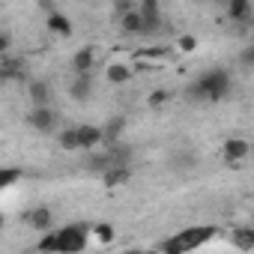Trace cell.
I'll return each instance as SVG.
<instances>
[{"mask_svg": "<svg viewBox=\"0 0 254 254\" xmlns=\"http://www.w3.org/2000/svg\"><path fill=\"white\" fill-rule=\"evenodd\" d=\"M87 242H90L87 224H66L60 230L45 233V239H39V251L42 254H78L87 248Z\"/></svg>", "mask_w": 254, "mask_h": 254, "instance_id": "cell-1", "label": "cell"}, {"mask_svg": "<svg viewBox=\"0 0 254 254\" xmlns=\"http://www.w3.org/2000/svg\"><path fill=\"white\" fill-rule=\"evenodd\" d=\"M212 236H215V227H212V224H194V227H186V230H180L177 236L165 239V242L159 245V251H162V254H189V251L206 245Z\"/></svg>", "mask_w": 254, "mask_h": 254, "instance_id": "cell-2", "label": "cell"}, {"mask_svg": "<svg viewBox=\"0 0 254 254\" xmlns=\"http://www.w3.org/2000/svg\"><path fill=\"white\" fill-rule=\"evenodd\" d=\"M227 90H230V75H227L224 69H209V72H203V75L189 87V96L206 99V102H218V99L227 96Z\"/></svg>", "mask_w": 254, "mask_h": 254, "instance_id": "cell-3", "label": "cell"}, {"mask_svg": "<svg viewBox=\"0 0 254 254\" xmlns=\"http://www.w3.org/2000/svg\"><path fill=\"white\" fill-rule=\"evenodd\" d=\"M27 123L33 126L36 132H54V126H57V114L51 111V105L48 108H33L30 114H27Z\"/></svg>", "mask_w": 254, "mask_h": 254, "instance_id": "cell-4", "label": "cell"}, {"mask_svg": "<svg viewBox=\"0 0 254 254\" xmlns=\"http://www.w3.org/2000/svg\"><path fill=\"white\" fill-rule=\"evenodd\" d=\"M78 132V150H96L105 144V132L99 126H75Z\"/></svg>", "mask_w": 254, "mask_h": 254, "instance_id": "cell-5", "label": "cell"}, {"mask_svg": "<svg viewBox=\"0 0 254 254\" xmlns=\"http://www.w3.org/2000/svg\"><path fill=\"white\" fill-rule=\"evenodd\" d=\"M24 221H27L33 230H39V233H51L54 215H51L48 206H36V209H27V212H24Z\"/></svg>", "mask_w": 254, "mask_h": 254, "instance_id": "cell-6", "label": "cell"}, {"mask_svg": "<svg viewBox=\"0 0 254 254\" xmlns=\"http://www.w3.org/2000/svg\"><path fill=\"white\" fill-rule=\"evenodd\" d=\"M138 12H141V18H144V36L159 33V30H162V9H159V3L147 0V3H144Z\"/></svg>", "mask_w": 254, "mask_h": 254, "instance_id": "cell-7", "label": "cell"}, {"mask_svg": "<svg viewBox=\"0 0 254 254\" xmlns=\"http://www.w3.org/2000/svg\"><path fill=\"white\" fill-rule=\"evenodd\" d=\"M96 66V51L93 48H81L75 57H72V72L75 75H90Z\"/></svg>", "mask_w": 254, "mask_h": 254, "instance_id": "cell-8", "label": "cell"}, {"mask_svg": "<svg viewBox=\"0 0 254 254\" xmlns=\"http://www.w3.org/2000/svg\"><path fill=\"white\" fill-rule=\"evenodd\" d=\"M90 93H93V75H72V81H69V96L78 99V102H84Z\"/></svg>", "mask_w": 254, "mask_h": 254, "instance_id": "cell-9", "label": "cell"}, {"mask_svg": "<svg viewBox=\"0 0 254 254\" xmlns=\"http://www.w3.org/2000/svg\"><path fill=\"white\" fill-rule=\"evenodd\" d=\"M27 96H30L33 108H48V102H51V87H48V81H30Z\"/></svg>", "mask_w": 254, "mask_h": 254, "instance_id": "cell-10", "label": "cell"}, {"mask_svg": "<svg viewBox=\"0 0 254 254\" xmlns=\"http://www.w3.org/2000/svg\"><path fill=\"white\" fill-rule=\"evenodd\" d=\"M248 141H242V138H230L227 144H224V159L233 165V162H242L245 156H248Z\"/></svg>", "mask_w": 254, "mask_h": 254, "instance_id": "cell-11", "label": "cell"}, {"mask_svg": "<svg viewBox=\"0 0 254 254\" xmlns=\"http://www.w3.org/2000/svg\"><path fill=\"white\" fill-rule=\"evenodd\" d=\"M0 72H3L6 81L24 78V75H27V63H24V60H15V57H3V66H0Z\"/></svg>", "mask_w": 254, "mask_h": 254, "instance_id": "cell-12", "label": "cell"}, {"mask_svg": "<svg viewBox=\"0 0 254 254\" xmlns=\"http://www.w3.org/2000/svg\"><path fill=\"white\" fill-rule=\"evenodd\" d=\"M120 27L129 33V36H144V18H141V12L135 9V12H129V15H123V18H120Z\"/></svg>", "mask_w": 254, "mask_h": 254, "instance_id": "cell-13", "label": "cell"}, {"mask_svg": "<svg viewBox=\"0 0 254 254\" xmlns=\"http://www.w3.org/2000/svg\"><path fill=\"white\" fill-rule=\"evenodd\" d=\"M230 242H233L239 251H251V248H254V227H236L233 236H230Z\"/></svg>", "mask_w": 254, "mask_h": 254, "instance_id": "cell-14", "label": "cell"}, {"mask_svg": "<svg viewBox=\"0 0 254 254\" xmlns=\"http://www.w3.org/2000/svg\"><path fill=\"white\" fill-rule=\"evenodd\" d=\"M123 129H126V123H123V117H114L108 126H105V147H114V144H120V135H123Z\"/></svg>", "mask_w": 254, "mask_h": 254, "instance_id": "cell-15", "label": "cell"}, {"mask_svg": "<svg viewBox=\"0 0 254 254\" xmlns=\"http://www.w3.org/2000/svg\"><path fill=\"white\" fill-rule=\"evenodd\" d=\"M129 177H132V168H111L108 174H102V180H105V186H108V189L129 183Z\"/></svg>", "mask_w": 254, "mask_h": 254, "instance_id": "cell-16", "label": "cell"}, {"mask_svg": "<svg viewBox=\"0 0 254 254\" xmlns=\"http://www.w3.org/2000/svg\"><path fill=\"white\" fill-rule=\"evenodd\" d=\"M227 12H230L233 21H248L251 18V3H248V0H230Z\"/></svg>", "mask_w": 254, "mask_h": 254, "instance_id": "cell-17", "label": "cell"}, {"mask_svg": "<svg viewBox=\"0 0 254 254\" xmlns=\"http://www.w3.org/2000/svg\"><path fill=\"white\" fill-rule=\"evenodd\" d=\"M48 30H54V33H60V36H69V33H72V24H69L66 15L51 12V15H48Z\"/></svg>", "mask_w": 254, "mask_h": 254, "instance_id": "cell-18", "label": "cell"}, {"mask_svg": "<svg viewBox=\"0 0 254 254\" xmlns=\"http://www.w3.org/2000/svg\"><path fill=\"white\" fill-rule=\"evenodd\" d=\"M18 180H21V171H15V168H3V171H0V189H9Z\"/></svg>", "mask_w": 254, "mask_h": 254, "instance_id": "cell-19", "label": "cell"}, {"mask_svg": "<svg viewBox=\"0 0 254 254\" xmlns=\"http://www.w3.org/2000/svg\"><path fill=\"white\" fill-rule=\"evenodd\" d=\"M60 147L63 150H78V132L75 129H66V132H60Z\"/></svg>", "mask_w": 254, "mask_h": 254, "instance_id": "cell-20", "label": "cell"}, {"mask_svg": "<svg viewBox=\"0 0 254 254\" xmlns=\"http://www.w3.org/2000/svg\"><path fill=\"white\" fill-rule=\"evenodd\" d=\"M93 233H96L99 242H111V239H114V227H111V224H96Z\"/></svg>", "mask_w": 254, "mask_h": 254, "instance_id": "cell-21", "label": "cell"}, {"mask_svg": "<svg viewBox=\"0 0 254 254\" xmlns=\"http://www.w3.org/2000/svg\"><path fill=\"white\" fill-rule=\"evenodd\" d=\"M129 75H132V72L126 69V66H111V69H108V78H111V81H126Z\"/></svg>", "mask_w": 254, "mask_h": 254, "instance_id": "cell-22", "label": "cell"}, {"mask_svg": "<svg viewBox=\"0 0 254 254\" xmlns=\"http://www.w3.org/2000/svg\"><path fill=\"white\" fill-rule=\"evenodd\" d=\"M9 42H12V39H9V33H6V30H0V51H3V54L9 51Z\"/></svg>", "mask_w": 254, "mask_h": 254, "instance_id": "cell-23", "label": "cell"}, {"mask_svg": "<svg viewBox=\"0 0 254 254\" xmlns=\"http://www.w3.org/2000/svg\"><path fill=\"white\" fill-rule=\"evenodd\" d=\"M165 99H168V93H165V90H156V93H153V99H150V102H153V105H162V102H165Z\"/></svg>", "mask_w": 254, "mask_h": 254, "instance_id": "cell-24", "label": "cell"}, {"mask_svg": "<svg viewBox=\"0 0 254 254\" xmlns=\"http://www.w3.org/2000/svg\"><path fill=\"white\" fill-rule=\"evenodd\" d=\"M242 60H245V63H251V66H254V45H251V48H248V51H245V54H242Z\"/></svg>", "mask_w": 254, "mask_h": 254, "instance_id": "cell-25", "label": "cell"}, {"mask_svg": "<svg viewBox=\"0 0 254 254\" xmlns=\"http://www.w3.org/2000/svg\"><path fill=\"white\" fill-rule=\"evenodd\" d=\"M126 254H162L159 248H153V251H126Z\"/></svg>", "mask_w": 254, "mask_h": 254, "instance_id": "cell-26", "label": "cell"}]
</instances>
